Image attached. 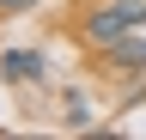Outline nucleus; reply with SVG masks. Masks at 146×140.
<instances>
[{
  "label": "nucleus",
  "instance_id": "obj_4",
  "mask_svg": "<svg viewBox=\"0 0 146 140\" xmlns=\"http://www.w3.org/2000/svg\"><path fill=\"white\" fill-rule=\"evenodd\" d=\"M36 0H0V19H18V12H31Z\"/></svg>",
  "mask_w": 146,
  "mask_h": 140
},
{
  "label": "nucleus",
  "instance_id": "obj_2",
  "mask_svg": "<svg viewBox=\"0 0 146 140\" xmlns=\"http://www.w3.org/2000/svg\"><path fill=\"white\" fill-rule=\"evenodd\" d=\"M98 79L128 85V98L140 92V85H146V31H134V37H122V43L98 49Z\"/></svg>",
  "mask_w": 146,
  "mask_h": 140
},
{
  "label": "nucleus",
  "instance_id": "obj_1",
  "mask_svg": "<svg viewBox=\"0 0 146 140\" xmlns=\"http://www.w3.org/2000/svg\"><path fill=\"white\" fill-rule=\"evenodd\" d=\"M134 31H146V0H85L79 6V43L85 49H110Z\"/></svg>",
  "mask_w": 146,
  "mask_h": 140
},
{
  "label": "nucleus",
  "instance_id": "obj_3",
  "mask_svg": "<svg viewBox=\"0 0 146 140\" xmlns=\"http://www.w3.org/2000/svg\"><path fill=\"white\" fill-rule=\"evenodd\" d=\"M0 79L6 85H43L49 79V61L36 55V49H6V55H0Z\"/></svg>",
  "mask_w": 146,
  "mask_h": 140
}]
</instances>
